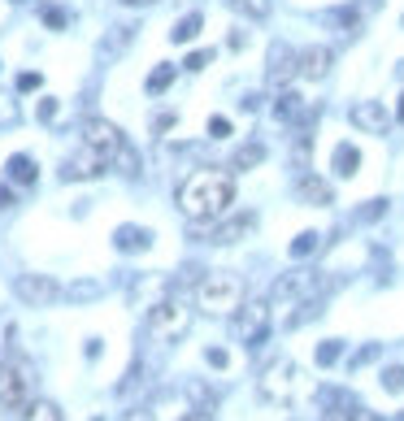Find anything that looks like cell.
Instances as JSON below:
<instances>
[{"label":"cell","instance_id":"cell-1","mask_svg":"<svg viewBox=\"0 0 404 421\" xmlns=\"http://www.w3.org/2000/svg\"><path fill=\"white\" fill-rule=\"evenodd\" d=\"M179 208L187 222H218L235 204V178L222 170H196L179 183Z\"/></svg>","mask_w":404,"mask_h":421},{"label":"cell","instance_id":"cell-2","mask_svg":"<svg viewBox=\"0 0 404 421\" xmlns=\"http://www.w3.org/2000/svg\"><path fill=\"white\" fill-rule=\"evenodd\" d=\"M256 391H261L265 404H279V409H292V404L317 395V382L304 374V369L296 361H287V356H279V361H270L261 369V378H256Z\"/></svg>","mask_w":404,"mask_h":421},{"label":"cell","instance_id":"cell-3","mask_svg":"<svg viewBox=\"0 0 404 421\" xmlns=\"http://www.w3.org/2000/svg\"><path fill=\"white\" fill-rule=\"evenodd\" d=\"M39 378H35V365L26 356H0V409L5 413H26L39 395Z\"/></svg>","mask_w":404,"mask_h":421},{"label":"cell","instance_id":"cell-4","mask_svg":"<svg viewBox=\"0 0 404 421\" xmlns=\"http://www.w3.org/2000/svg\"><path fill=\"white\" fill-rule=\"evenodd\" d=\"M244 304V278L231 269H204V278L196 283V309L213 317H231Z\"/></svg>","mask_w":404,"mask_h":421},{"label":"cell","instance_id":"cell-5","mask_svg":"<svg viewBox=\"0 0 404 421\" xmlns=\"http://www.w3.org/2000/svg\"><path fill=\"white\" fill-rule=\"evenodd\" d=\"M143 321H148V334L161 339V343H179V339L191 330V321H196V313H191V304L179 300L170 291L166 300H157L148 313H143Z\"/></svg>","mask_w":404,"mask_h":421},{"label":"cell","instance_id":"cell-6","mask_svg":"<svg viewBox=\"0 0 404 421\" xmlns=\"http://www.w3.org/2000/svg\"><path fill=\"white\" fill-rule=\"evenodd\" d=\"M270 326H274V304H265V300H244L231 313V339L244 348H261Z\"/></svg>","mask_w":404,"mask_h":421},{"label":"cell","instance_id":"cell-7","mask_svg":"<svg viewBox=\"0 0 404 421\" xmlns=\"http://www.w3.org/2000/svg\"><path fill=\"white\" fill-rule=\"evenodd\" d=\"M13 296H18L22 309H53V304L66 300V283H57L53 274H18Z\"/></svg>","mask_w":404,"mask_h":421},{"label":"cell","instance_id":"cell-8","mask_svg":"<svg viewBox=\"0 0 404 421\" xmlns=\"http://www.w3.org/2000/svg\"><path fill=\"white\" fill-rule=\"evenodd\" d=\"M78 135H83L87 148H96L100 156H109V165H113V161H118L126 148H131V143H126V135H122L113 122H105V118H87L83 126H78Z\"/></svg>","mask_w":404,"mask_h":421},{"label":"cell","instance_id":"cell-9","mask_svg":"<svg viewBox=\"0 0 404 421\" xmlns=\"http://www.w3.org/2000/svg\"><path fill=\"white\" fill-rule=\"evenodd\" d=\"M296 74H300V53H296L292 44L274 39V44H270V53H265V83H270L274 91H283Z\"/></svg>","mask_w":404,"mask_h":421},{"label":"cell","instance_id":"cell-10","mask_svg":"<svg viewBox=\"0 0 404 421\" xmlns=\"http://www.w3.org/2000/svg\"><path fill=\"white\" fill-rule=\"evenodd\" d=\"M109 170V156H100L96 148H78L74 156H66L61 161V183H91V178H100Z\"/></svg>","mask_w":404,"mask_h":421},{"label":"cell","instance_id":"cell-11","mask_svg":"<svg viewBox=\"0 0 404 421\" xmlns=\"http://www.w3.org/2000/svg\"><path fill=\"white\" fill-rule=\"evenodd\" d=\"M148 413H152L157 421H183L187 413H196V404H191L187 386L179 382V386H161V391L148 400Z\"/></svg>","mask_w":404,"mask_h":421},{"label":"cell","instance_id":"cell-12","mask_svg":"<svg viewBox=\"0 0 404 421\" xmlns=\"http://www.w3.org/2000/svg\"><path fill=\"white\" fill-rule=\"evenodd\" d=\"M348 122L357 126L361 135H387L392 131V113H387L383 100H357L348 109Z\"/></svg>","mask_w":404,"mask_h":421},{"label":"cell","instance_id":"cell-13","mask_svg":"<svg viewBox=\"0 0 404 421\" xmlns=\"http://www.w3.org/2000/svg\"><path fill=\"white\" fill-rule=\"evenodd\" d=\"M131 39H135V26L131 22H118L113 30H105V39L96 44V57H100V66H109V61H118L126 48H131Z\"/></svg>","mask_w":404,"mask_h":421},{"label":"cell","instance_id":"cell-14","mask_svg":"<svg viewBox=\"0 0 404 421\" xmlns=\"http://www.w3.org/2000/svg\"><path fill=\"white\" fill-rule=\"evenodd\" d=\"M252 226L256 217L252 213H239V217H226V222H213V231H209V244H239L244 235H252Z\"/></svg>","mask_w":404,"mask_h":421},{"label":"cell","instance_id":"cell-15","mask_svg":"<svg viewBox=\"0 0 404 421\" xmlns=\"http://www.w3.org/2000/svg\"><path fill=\"white\" fill-rule=\"evenodd\" d=\"M66 300L74 304V309H83V304H96V300H105V283L96 278V274H78V278L66 283Z\"/></svg>","mask_w":404,"mask_h":421},{"label":"cell","instance_id":"cell-16","mask_svg":"<svg viewBox=\"0 0 404 421\" xmlns=\"http://www.w3.org/2000/svg\"><path fill=\"white\" fill-rule=\"evenodd\" d=\"M331 61H335V53H331L326 44L304 48V53H300V78H313V83H322V78L331 74Z\"/></svg>","mask_w":404,"mask_h":421},{"label":"cell","instance_id":"cell-17","mask_svg":"<svg viewBox=\"0 0 404 421\" xmlns=\"http://www.w3.org/2000/svg\"><path fill=\"white\" fill-rule=\"evenodd\" d=\"M296 196H300L304 204H317V208L335 204V191H331V183H326V178H317V174H300V183H296Z\"/></svg>","mask_w":404,"mask_h":421},{"label":"cell","instance_id":"cell-18","mask_svg":"<svg viewBox=\"0 0 404 421\" xmlns=\"http://www.w3.org/2000/svg\"><path fill=\"white\" fill-rule=\"evenodd\" d=\"M113 248L118 252H148L152 248V231L148 226H118V231H113Z\"/></svg>","mask_w":404,"mask_h":421},{"label":"cell","instance_id":"cell-19","mask_svg":"<svg viewBox=\"0 0 404 421\" xmlns=\"http://www.w3.org/2000/svg\"><path fill=\"white\" fill-rule=\"evenodd\" d=\"M5 178L13 187H35V178H39V165L30 161L26 152H13L9 161H5Z\"/></svg>","mask_w":404,"mask_h":421},{"label":"cell","instance_id":"cell-20","mask_svg":"<svg viewBox=\"0 0 404 421\" xmlns=\"http://www.w3.org/2000/svg\"><path fill=\"white\" fill-rule=\"evenodd\" d=\"M304 113H309V105H304L296 91H287V87H283V91H279V100H274V118H279V122H292V126H296V122L304 118Z\"/></svg>","mask_w":404,"mask_h":421},{"label":"cell","instance_id":"cell-21","mask_svg":"<svg viewBox=\"0 0 404 421\" xmlns=\"http://www.w3.org/2000/svg\"><path fill=\"white\" fill-rule=\"evenodd\" d=\"M322 317V296H309V300H296V313H283V330H300L304 321Z\"/></svg>","mask_w":404,"mask_h":421},{"label":"cell","instance_id":"cell-22","mask_svg":"<svg viewBox=\"0 0 404 421\" xmlns=\"http://www.w3.org/2000/svg\"><path fill=\"white\" fill-rule=\"evenodd\" d=\"M331 170H335V178H352L361 170V152L352 148V143H339V148L331 152Z\"/></svg>","mask_w":404,"mask_h":421},{"label":"cell","instance_id":"cell-23","mask_svg":"<svg viewBox=\"0 0 404 421\" xmlns=\"http://www.w3.org/2000/svg\"><path fill=\"white\" fill-rule=\"evenodd\" d=\"M261 161H265V143H244V148H235V156H231V170H239V174H244V170H256V165H261Z\"/></svg>","mask_w":404,"mask_h":421},{"label":"cell","instance_id":"cell-24","mask_svg":"<svg viewBox=\"0 0 404 421\" xmlns=\"http://www.w3.org/2000/svg\"><path fill=\"white\" fill-rule=\"evenodd\" d=\"M226 9H235L248 22H265L270 18V0H226Z\"/></svg>","mask_w":404,"mask_h":421},{"label":"cell","instance_id":"cell-25","mask_svg":"<svg viewBox=\"0 0 404 421\" xmlns=\"http://www.w3.org/2000/svg\"><path fill=\"white\" fill-rule=\"evenodd\" d=\"M200 26H204V18H200V13H187V18H179V22H174L170 39H174V44H191V39L200 35Z\"/></svg>","mask_w":404,"mask_h":421},{"label":"cell","instance_id":"cell-26","mask_svg":"<svg viewBox=\"0 0 404 421\" xmlns=\"http://www.w3.org/2000/svg\"><path fill=\"white\" fill-rule=\"evenodd\" d=\"M317 248H322V235H317V231H300L287 252H292V261H304V256H313Z\"/></svg>","mask_w":404,"mask_h":421},{"label":"cell","instance_id":"cell-27","mask_svg":"<svg viewBox=\"0 0 404 421\" xmlns=\"http://www.w3.org/2000/svg\"><path fill=\"white\" fill-rule=\"evenodd\" d=\"M183 386H187V395H191V404H196V409H204V413H213V404H218V395L209 391L204 382H196V378H187Z\"/></svg>","mask_w":404,"mask_h":421},{"label":"cell","instance_id":"cell-28","mask_svg":"<svg viewBox=\"0 0 404 421\" xmlns=\"http://www.w3.org/2000/svg\"><path fill=\"white\" fill-rule=\"evenodd\" d=\"M18 122H22V105H18V96L0 91V126H18Z\"/></svg>","mask_w":404,"mask_h":421},{"label":"cell","instance_id":"cell-29","mask_svg":"<svg viewBox=\"0 0 404 421\" xmlns=\"http://www.w3.org/2000/svg\"><path fill=\"white\" fill-rule=\"evenodd\" d=\"M26 421H66V417H61V409H57L53 400H35L26 409Z\"/></svg>","mask_w":404,"mask_h":421},{"label":"cell","instance_id":"cell-30","mask_svg":"<svg viewBox=\"0 0 404 421\" xmlns=\"http://www.w3.org/2000/svg\"><path fill=\"white\" fill-rule=\"evenodd\" d=\"M339 356H344V339H326V343H317V365L322 369L339 365Z\"/></svg>","mask_w":404,"mask_h":421},{"label":"cell","instance_id":"cell-31","mask_svg":"<svg viewBox=\"0 0 404 421\" xmlns=\"http://www.w3.org/2000/svg\"><path fill=\"white\" fill-rule=\"evenodd\" d=\"M378 382H383V391H392V395H404V365H387Z\"/></svg>","mask_w":404,"mask_h":421},{"label":"cell","instance_id":"cell-32","mask_svg":"<svg viewBox=\"0 0 404 421\" xmlns=\"http://www.w3.org/2000/svg\"><path fill=\"white\" fill-rule=\"evenodd\" d=\"M170 83H174V66H157V70L148 74V96H161Z\"/></svg>","mask_w":404,"mask_h":421},{"label":"cell","instance_id":"cell-33","mask_svg":"<svg viewBox=\"0 0 404 421\" xmlns=\"http://www.w3.org/2000/svg\"><path fill=\"white\" fill-rule=\"evenodd\" d=\"M383 213H387V200H365V208H357L352 217H357V222H378Z\"/></svg>","mask_w":404,"mask_h":421},{"label":"cell","instance_id":"cell-34","mask_svg":"<svg viewBox=\"0 0 404 421\" xmlns=\"http://www.w3.org/2000/svg\"><path fill=\"white\" fill-rule=\"evenodd\" d=\"M383 348L378 343H365L361 352H352V361H348V369H361V365H369V361H374V356H378Z\"/></svg>","mask_w":404,"mask_h":421},{"label":"cell","instance_id":"cell-35","mask_svg":"<svg viewBox=\"0 0 404 421\" xmlns=\"http://www.w3.org/2000/svg\"><path fill=\"white\" fill-rule=\"evenodd\" d=\"M39 87H44V74H39V70L18 74V91H39Z\"/></svg>","mask_w":404,"mask_h":421},{"label":"cell","instance_id":"cell-36","mask_svg":"<svg viewBox=\"0 0 404 421\" xmlns=\"http://www.w3.org/2000/svg\"><path fill=\"white\" fill-rule=\"evenodd\" d=\"M209 61H213V53H209V48H196V53H191V57L183 61V70H204Z\"/></svg>","mask_w":404,"mask_h":421},{"label":"cell","instance_id":"cell-37","mask_svg":"<svg viewBox=\"0 0 404 421\" xmlns=\"http://www.w3.org/2000/svg\"><path fill=\"white\" fill-rule=\"evenodd\" d=\"M0 348H13V317L0 313Z\"/></svg>","mask_w":404,"mask_h":421},{"label":"cell","instance_id":"cell-38","mask_svg":"<svg viewBox=\"0 0 404 421\" xmlns=\"http://www.w3.org/2000/svg\"><path fill=\"white\" fill-rule=\"evenodd\" d=\"M39 13H44V22L53 26V30H61V26H66V13H61V9H53V5H44Z\"/></svg>","mask_w":404,"mask_h":421},{"label":"cell","instance_id":"cell-39","mask_svg":"<svg viewBox=\"0 0 404 421\" xmlns=\"http://www.w3.org/2000/svg\"><path fill=\"white\" fill-rule=\"evenodd\" d=\"M209 135H213V139H226V135H231V122H226V118H209Z\"/></svg>","mask_w":404,"mask_h":421},{"label":"cell","instance_id":"cell-40","mask_svg":"<svg viewBox=\"0 0 404 421\" xmlns=\"http://www.w3.org/2000/svg\"><path fill=\"white\" fill-rule=\"evenodd\" d=\"M204 361L213 365V369H226V365H231V356H226L222 348H209V352H204Z\"/></svg>","mask_w":404,"mask_h":421},{"label":"cell","instance_id":"cell-41","mask_svg":"<svg viewBox=\"0 0 404 421\" xmlns=\"http://www.w3.org/2000/svg\"><path fill=\"white\" fill-rule=\"evenodd\" d=\"M39 118H44V122L57 118V100H53V96H44V100H39Z\"/></svg>","mask_w":404,"mask_h":421},{"label":"cell","instance_id":"cell-42","mask_svg":"<svg viewBox=\"0 0 404 421\" xmlns=\"http://www.w3.org/2000/svg\"><path fill=\"white\" fill-rule=\"evenodd\" d=\"M18 200H13V183L5 178V183H0V208H13Z\"/></svg>","mask_w":404,"mask_h":421},{"label":"cell","instance_id":"cell-43","mask_svg":"<svg viewBox=\"0 0 404 421\" xmlns=\"http://www.w3.org/2000/svg\"><path fill=\"white\" fill-rule=\"evenodd\" d=\"M122 421H157V417H152V413H148V409H131V413H126V417H122Z\"/></svg>","mask_w":404,"mask_h":421},{"label":"cell","instance_id":"cell-44","mask_svg":"<svg viewBox=\"0 0 404 421\" xmlns=\"http://www.w3.org/2000/svg\"><path fill=\"white\" fill-rule=\"evenodd\" d=\"M239 109H248V113L261 109V96H244V100H239Z\"/></svg>","mask_w":404,"mask_h":421},{"label":"cell","instance_id":"cell-45","mask_svg":"<svg viewBox=\"0 0 404 421\" xmlns=\"http://www.w3.org/2000/svg\"><path fill=\"white\" fill-rule=\"evenodd\" d=\"M183 421H213V413H204V409H196V413H187Z\"/></svg>","mask_w":404,"mask_h":421},{"label":"cell","instance_id":"cell-46","mask_svg":"<svg viewBox=\"0 0 404 421\" xmlns=\"http://www.w3.org/2000/svg\"><path fill=\"white\" fill-rule=\"evenodd\" d=\"M396 122H404V96H400V109H396Z\"/></svg>","mask_w":404,"mask_h":421},{"label":"cell","instance_id":"cell-47","mask_svg":"<svg viewBox=\"0 0 404 421\" xmlns=\"http://www.w3.org/2000/svg\"><path fill=\"white\" fill-rule=\"evenodd\" d=\"M122 5H152V0H122Z\"/></svg>","mask_w":404,"mask_h":421},{"label":"cell","instance_id":"cell-48","mask_svg":"<svg viewBox=\"0 0 404 421\" xmlns=\"http://www.w3.org/2000/svg\"><path fill=\"white\" fill-rule=\"evenodd\" d=\"M5 5H26V0H5Z\"/></svg>","mask_w":404,"mask_h":421}]
</instances>
